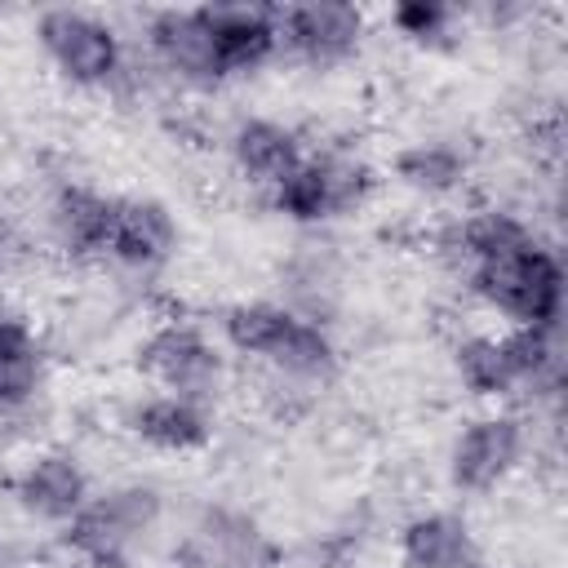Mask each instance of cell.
Here are the masks:
<instances>
[{
    "mask_svg": "<svg viewBox=\"0 0 568 568\" xmlns=\"http://www.w3.org/2000/svg\"><path fill=\"white\" fill-rule=\"evenodd\" d=\"M275 297L293 311L337 324L346 306V257L328 235H302L275 266Z\"/></svg>",
    "mask_w": 568,
    "mask_h": 568,
    "instance_id": "d6986e66",
    "label": "cell"
},
{
    "mask_svg": "<svg viewBox=\"0 0 568 568\" xmlns=\"http://www.w3.org/2000/svg\"><path fill=\"white\" fill-rule=\"evenodd\" d=\"M382 191V169L355 142H311L297 169L262 200L280 222L302 235H328L355 222Z\"/></svg>",
    "mask_w": 568,
    "mask_h": 568,
    "instance_id": "8992f818",
    "label": "cell"
},
{
    "mask_svg": "<svg viewBox=\"0 0 568 568\" xmlns=\"http://www.w3.org/2000/svg\"><path fill=\"white\" fill-rule=\"evenodd\" d=\"M306 146H311L306 129L271 111H235L217 133L222 169L231 173L235 186H244L257 200H266L297 169Z\"/></svg>",
    "mask_w": 568,
    "mask_h": 568,
    "instance_id": "e0dca14e",
    "label": "cell"
},
{
    "mask_svg": "<svg viewBox=\"0 0 568 568\" xmlns=\"http://www.w3.org/2000/svg\"><path fill=\"white\" fill-rule=\"evenodd\" d=\"M390 550L399 568H484V537L462 506L426 501L395 519Z\"/></svg>",
    "mask_w": 568,
    "mask_h": 568,
    "instance_id": "ac0fdd59",
    "label": "cell"
},
{
    "mask_svg": "<svg viewBox=\"0 0 568 568\" xmlns=\"http://www.w3.org/2000/svg\"><path fill=\"white\" fill-rule=\"evenodd\" d=\"M453 280L466 302L501 328H564V257L541 226Z\"/></svg>",
    "mask_w": 568,
    "mask_h": 568,
    "instance_id": "5b68a950",
    "label": "cell"
},
{
    "mask_svg": "<svg viewBox=\"0 0 568 568\" xmlns=\"http://www.w3.org/2000/svg\"><path fill=\"white\" fill-rule=\"evenodd\" d=\"M115 200L120 191H106L89 178H53L40 195L36 244H44L53 257L71 266L102 271L111 222H115Z\"/></svg>",
    "mask_w": 568,
    "mask_h": 568,
    "instance_id": "2e32d148",
    "label": "cell"
},
{
    "mask_svg": "<svg viewBox=\"0 0 568 568\" xmlns=\"http://www.w3.org/2000/svg\"><path fill=\"white\" fill-rule=\"evenodd\" d=\"M448 377L475 408H524L528 417L559 413L564 337L559 328H466L448 346Z\"/></svg>",
    "mask_w": 568,
    "mask_h": 568,
    "instance_id": "7a4b0ae2",
    "label": "cell"
},
{
    "mask_svg": "<svg viewBox=\"0 0 568 568\" xmlns=\"http://www.w3.org/2000/svg\"><path fill=\"white\" fill-rule=\"evenodd\" d=\"M537 453V417L524 408H470L439 448V479L457 501L506 493Z\"/></svg>",
    "mask_w": 568,
    "mask_h": 568,
    "instance_id": "ba28073f",
    "label": "cell"
},
{
    "mask_svg": "<svg viewBox=\"0 0 568 568\" xmlns=\"http://www.w3.org/2000/svg\"><path fill=\"white\" fill-rule=\"evenodd\" d=\"M231 355L217 328L186 311L151 315L129 342V373L138 386L186 395L200 404H222L231 386Z\"/></svg>",
    "mask_w": 568,
    "mask_h": 568,
    "instance_id": "52a82bcc",
    "label": "cell"
},
{
    "mask_svg": "<svg viewBox=\"0 0 568 568\" xmlns=\"http://www.w3.org/2000/svg\"><path fill=\"white\" fill-rule=\"evenodd\" d=\"M275 22H280V62L320 80L351 71L373 40V18L337 0L275 4Z\"/></svg>",
    "mask_w": 568,
    "mask_h": 568,
    "instance_id": "7c38bea8",
    "label": "cell"
},
{
    "mask_svg": "<svg viewBox=\"0 0 568 568\" xmlns=\"http://www.w3.org/2000/svg\"><path fill=\"white\" fill-rule=\"evenodd\" d=\"M53 346L36 315L0 293V435L31 444L53 404Z\"/></svg>",
    "mask_w": 568,
    "mask_h": 568,
    "instance_id": "9c48e42d",
    "label": "cell"
},
{
    "mask_svg": "<svg viewBox=\"0 0 568 568\" xmlns=\"http://www.w3.org/2000/svg\"><path fill=\"white\" fill-rule=\"evenodd\" d=\"M31 253H36V231L18 213L0 209V284H9L31 262Z\"/></svg>",
    "mask_w": 568,
    "mask_h": 568,
    "instance_id": "44dd1931",
    "label": "cell"
},
{
    "mask_svg": "<svg viewBox=\"0 0 568 568\" xmlns=\"http://www.w3.org/2000/svg\"><path fill=\"white\" fill-rule=\"evenodd\" d=\"M111 422L133 448H142L151 457H200L217 444V430H222L217 404L151 390L138 382L115 399Z\"/></svg>",
    "mask_w": 568,
    "mask_h": 568,
    "instance_id": "9a60e30c",
    "label": "cell"
},
{
    "mask_svg": "<svg viewBox=\"0 0 568 568\" xmlns=\"http://www.w3.org/2000/svg\"><path fill=\"white\" fill-rule=\"evenodd\" d=\"M182 244H186V226L164 195L120 191L102 271H111L124 284H160L178 266Z\"/></svg>",
    "mask_w": 568,
    "mask_h": 568,
    "instance_id": "4fadbf2b",
    "label": "cell"
},
{
    "mask_svg": "<svg viewBox=\"0 0 568 568\" xmlns=\"http://www.w3.org/2000/svg\"><path fill=\"white\" fill-rule=\"evenodd\" d=\"M382 178L399 195H408L413 204L448 213L470 195V186L479 178V142L466 129H453V124L408 133L386 155Z\"/></svg>",
    "mask_w": 568,
    "mask_h": 568,
    "instance_id": "8fae6325",
    "label": "cell"
},
{
    "mask_svg": "<svg viewBox=\"0 0 568 568\" xmlns=\"http://www.w3.org/2000/svg\"><path fill=\"white\" fill-rule=\"evenodd\" d=\"M93 488H98V475H93L89 457L75 444H62V439H31V444H22L18 457L4 470L9 506L27 524L53 528V532H62L84 510Z\"/></svg>",
    "mask_w": 568,
    "mask_h": 568,
    "instance_id": "30bf717a",
    "label": "cell"
},
{
    "mask_svg": "<svg viewBox=\"0 0 568 568\" xmlns=\"http://www.w3.org/2000/svg\"><path fill=\"white\" fill-rule=\"evenodd\" d=\"M31 44L44 71L62 89L84 98H124L146 80L133 31L102 9H80V4L40 9L31 18Z\"/></svg>",
    "mask_w": 568,
    "mask_h": 568,
    "instance_id": "3957f363",
    "label": "cell"
},
{
    "mask_svg": "<svg viewBox=\"0 0 568 568\" xmlns=\"http://www.w3.org/2000/svg\"><path fill=\"white\" fill-rule=\"evenodd\" d=\"M213 328H217L231 364L253 368L266 390L324 395L342 377V364H346L337 328L293 311L275 293L226 302L217 311Z\"/></svg>",
    "mask_w": 568,
    "mask_h": 568,
    "instance_id": "6da1fadb",
    "label": "cell"
},
{
    "mask_svg": "<svg viewBox=\"0 0 568 568\" xmlns=\"http://www.w3.org/2000/svg\"><path fill=\"white\" fill-rule=\"evenodd\" d=\"M382 22L404 49H417V53H457L470 31V13L444 0H404L386 9Z\"/></svg>",
    "mask_w": 568,
    "mask_h": 568,
    "instance_id": "ffe728a7",
    "label": "cell"
},
{
    "mask_svg": "<svg viewBox=\"0 0 568 568\" xmlns=\"http://www.w3.org/2000/svg\"><path fill=\"white\" fill-rule=\"evenodd\" d=\"M173 501L151 475H124L93 488L84 510L58 532L75 568H142L169 537Z\"/></svg>",
    "mask_w": 568,
    "mask_h": 568,
    "instance_id": "277c9868",
    "label": "cell"
},
{
    "mask_svg": "<svg viewBox=\"0 0 568 568\" xmlns=\"http://www.w3.org/2000/svg\"><path fill=\"white\" fill-rule=\"evenodd\" d=\"M169 564L173 568H275L280 546L271 541L266 524L248 506L231 497H209L173 532Z\"/></svg>",
    "mask_w": 568,
    "mask_h": 568,
    "instance_id": "5bb4252c",
    "label": "cell"
}]
</instances>
